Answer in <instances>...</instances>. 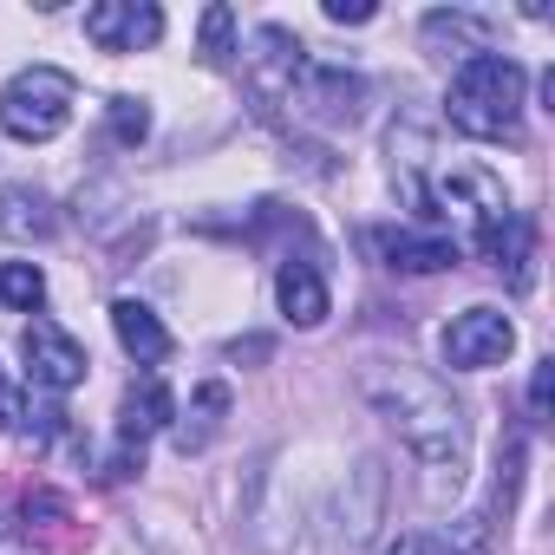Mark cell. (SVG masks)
I'll use <instances>...</instances> for the list:
<instances>
[{"instance_id":"1","label":"cell","mask_w":555,"mask_h":555,"mask_svg":"<svg viewBox=\"0 0 555 555\" xmlns=\"http://www.w3.org/2000/svg\"><path fill=\"white\" fill-rule=\"evenodd\" d=\"M360 392L373 399V412L431 464V470H464V457H470V418H464V405L451 399V386L444 379H431V373H418V366H386V360H373L366 373H360Z\"/></svg>"},{"instance_id":"2","label":"cell","mask_w":555,"mask_h":555,"mask_svg":"<svg viewBox=\"0 0 555 555\" xmlns=\"http://www.w3.org/2000/svg\"><path fill=\"white\" fill-rule=\"evenodd\" d=\"M522 66L509 60V53H477V60H464L457 73H451V99H444V112H451V125L464 131V138H516V118H522Z\"/></svg>"},{"instance_id":"3","label":"cell","mask_w":555,"mask_h":555,"mask_svg":"<svg viewBox=\"0 0 555 555\" xmlns=\"http://www.w3.org/2000/svg\"><path fill=\"white\" fill-rule=\"evenodd\" d=\"M73 79L60 66H27L0 86V131L21 144H53L73 125Z\"/></svg>"},{"instance_id":"4","label":"cell","mask_w":555,"mask_h":555,"mask_svg":"<svg viewBox=\"0 0 555 555\" xmlns=\"http://www.w3.org/2000/svg\"><path fill=\"white\" fill-rule=\"evenodd\" d=\"M308 47L288 34V27H261L255 34V53H248V86H255V99L274 112V105H295V92H301V79H308Z\"/></svg>"},{"instance_id":"5","label":"cell","mask_w":555,"mask_h":555,"mask_svg":"<svg viewBox=\"0 0 555 555\" xmlns=\"http://www.w3.org/2000/svg\"><path fill=\"white\" fill-rule=\"evenodd\" d=\"M21 353H27V379L40 386V392H73L79 379H86V347L60 327V321H47V314H34L27 321V334H21Z\"/></svg>"},{"instance_id":"6","label":"cell","mask_w":555,"mask_h":555,"mask_svg":"<svg viewBox=\"0 0 555 555\" xmlns=\"http://www.w3.org/2000/svg\"><path fill=\"white\" fill-rule=\"evenodd\" d=\"M516 347V327L503 308H464L451 327H444V360L464 366V373H483V366H503Z\"/></svg>"},{"instance_id":"7","label":"cell","mask_w":555,"mask_h":555,"mask_svg":"<svg viewBox=\"0 0 555 555\" xmlns=\"http://www.w3.org/2000/svg\"><path fill=\"white\" fill-rule=\"evenodd\" d=\"M86 40L99 53L157 47L164 40V8H151V0H99V8H86Z\"/></svg>"},{"instance_id":"8","label":"cell","mask_w":555,"mask_h":555,"mask_svg":"<svg viewBox=\"0 0 555 555\" xmlns=\"http://www.w3.org/2000/svg\"><path fill=\"white\" fill-rule=\"evenodd\" d=\"M170 418H177V405H170L164 379H157V373L131 379V386H125V399H118V451H125V457H144L151 431H164Z\"/></svg>"},{"instance_id":"9","label":"cell","mask_w":555,"mask_h":555,"mask_svg":"<svg viewBox=\"0 0 555 555\" xmlns=\"http://www.w3.org/2000/svg\"><path fill=\"white\" fill-rule=\"evenodd\" d=\"M274 301H282V314H288L295 327H321V321L334 314V295H327V274H321V261H308V255H288L282 268H274Z\"/></svg>"},{"instance_id":"10","label":"cell","mask_w":555,"mask_h":555,"mask_svg":"<svg viewBox=\"0 0 555 555\" xmlns=\"http://www.w3.org/2000/svg\"><path fill=\"white\" fill-rule=\"evenodd\" d=\"M373 248L399 274H438V268L457 261V242L451 235H425V229H373Z\"/></svg>"},{"instance_id":"11","label":"cell","mask_w":555,"mask_h":555,"mask_svg":"<svg viewBox=\"0 0 555 555\" xmlns=\"http://www.w3.org/2000/svg\"><path fill=\"white\" fill-rule=\"evenodd\" d=\"M360 99H366V86L353 73H340V66H308V79L295 92V105H308L327 125H360Z\"/></svg>"},{"instance_id":"12","label":"cell","mask_w":555,"mask_h":555,"mask_svg":"<svg viewBox=\"0 0 555 555\" xmlns=\"http://www.w3.org/2000/svg\"><path fill=\"white\" fill-rule=\"evenodd\" d=\"M112 334H118V347L138 360V366H164L170 360V327L144 308V301H112Z\"/></svg>"},{"instance_id":"13","label":"cell","mask_w":555,"mask_h":555,"mask_svg":"<svg viewBox=\"0 0 555 555\" xmlns=\"http://www.w3.org/2000/svg\"><path fill=\"white\" fill-rule=\"evenodd\" d=\"M425 47H438L444 60L457 53V66H464V60L490 53V21H483V14H464V8H451V14H425Z\"/></svg>"},{"instance_id":"14","label":"cell","mask_w":555,"mask_h":555,"mask_svg":"<svg viewBox=\"0 0 555 555\" xmlns=\"http://www.w3.org/2000/svg\"><path fill=\"white\" fill-rule=\"evenodd\" d=\"M222 412H229V386H196V405H190V418L177 425V451L190 457V451H203L216 431H222Z\"/></svg>"},{"instance_id":"15","label":"cell","mask_w":555,"mask_h":555,"mask_svg":"<svg viewBox=\"0 0 555 555\" xmlns=\"http://www.w3.org/2000/svg\"><path fill=\"white\" fill-rule=\"evenodd\" d=\"M0 235H53V203L34 190H0Z\"/></svg>"},{"instance_id":"16","label":"cell","mask_w":555,"mask_h":555,"mask_svg":"<svg viewBox=\"0 0 555 555\" xmlns=\"http://www.w3.org/2000/svg\"><path fill=\"white\" fill-rule=\"evenodd\" d=\"M386 555H483V529H412Z\"/></svg>"},{"instance_id":"17","label":"cell","mask_w":555,"mask_h":555,"mask_svg":"<svg viewBox=\"0 0 555 555\" xmlns=\"http://www.w3.org/2000/svg\"><path fill=\"white\" fill-rule=\"evenodd\" d=\"M0 301L21 308V314H40L47 308V274H40V261H0Z\"/></svg>"},{"instance_id":"18","label":"cell","mask_w":555,"mask_h":555,"mask_svg":"<svg viewBox=\"0 0 555 555\" xmlns=\"http://www.w3.org/2000/svg\"><path fill=\"white\" fill-rule=\"evenodd\" d=\"M196 53H203V66H229V53H235V14L222 8H203V21H196Z\"/></svg>"},{"instance_id":"19","label":"cell","mask_w":555,"mask_h":555,"mask_svg":"<svg viewBox=\"0 0 555 555\" xmlns=\"http://www.w3.org/2000/svg\"><path fill=\"white\" fill-rule=\"evenodd\" d=\"M516 483H522V438H503V457H496V509L503 516L516 503Z\"/></svg>"},{"instance_id":"20","label":"cell","mask_w":555,"mask_h":555,"mask_svg":"<svg viewBox=\"0 0 555 555\" xmlns=\"http://www.w3.org/2000/svg\"><path fill=\"white\" fill-rule=\"evenodd\" d=\"M112 131H118V144H144V131H151L144 99H112Z\"/></svg>"},{"instance_id":"21","label":"cell","mask_w":555,"mask_h":555,"mask_svg":"<svg viewBox=\"0 0 555 555\" xmlns=\"http://www.w3.org/2000/svg\"><path fill=\"white\" fill-rule=\"evenodd\" d=\"M321 14H327L334 27H366V21H373L379 8H373V0H327V8H321Z\"/></svg>"},{"instance_id":"22","label":"cell","mask_w":555,"mask_h":555,"mask_svg":"<svg viewBox=\"0 0 555 555\" xmlns=\"http://www.w3.org/2000/svg\"><path fill=\"white\" fill-rule=\"evenodd\" d=\"M548 399H555V360H542V366H535V379H529V412H535V418H548Z\"/></svg>"}]
</instances>
